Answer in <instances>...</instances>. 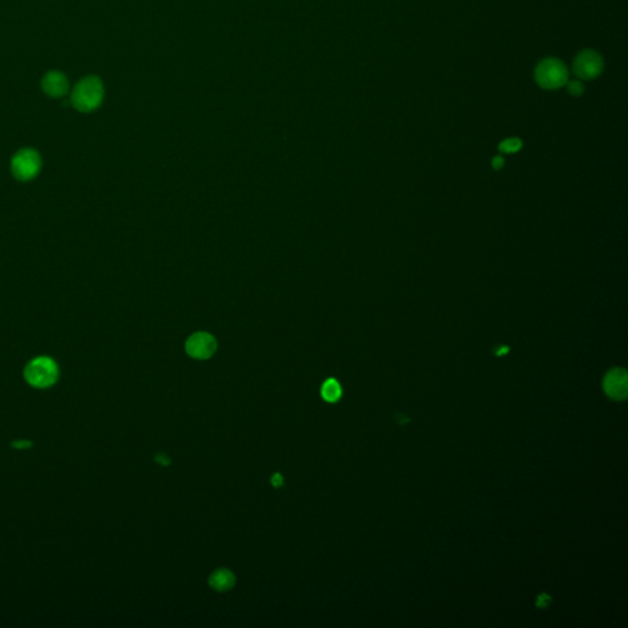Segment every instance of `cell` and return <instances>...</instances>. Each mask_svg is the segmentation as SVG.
<instances>
[{
    "instance_id": "obj_1",
    "label": "cell",
    "mask_w": 628,
    "mask_h": 628,
    "mask_svg": "<svg viewBox=\"0 0 628 628\" xmlns=\"http://www.w3.org/2000/svg\"><path fill=\"white\" fill-rule=\"evenodd\" d=\"M24 377L31 387L47 389L57 383L59 367L51 357H36L27 363L24 370Z\"/></svg>"
},
{
    "instance_id": "obj_2",
    "label": "cell",
    "mask_w": 628,
    "mask_h": 628,
    "mask_svg": "<svg viewBox=\"0 0 628 628\" xmlns=\"http://www.w3.org/2000/svg\"><path fill=\"white\" fill-rule=\"evenodd\" d=\"M104 99V86L94 76L85 78L76 84L72 94V104L80 112H91L101 105Z\"/></svg>"
},
{
    "instance_id": "obj_3",
    "label": "cell",
    "mask_w": 628,
    "mask_h": 628,
    "mask_svg": "<svg viewBox=\"0 0 628 628\" xmlns=\"http://www.w3.org/2000/svg\"><path fill=\"white\" fill-rule=\"evenodd\" d=\"M535 80L545 90L560 89L568 83V70L556 58L544 59L535 69Z\"/></svg>"
},
{
    "instance_id": "obj_4",
    "label": "cell",
    "mask_w": 628,
    "mask_h": 628,
    "mask_svg": "<svg viewBox=\"0 0 628 628\" xmlns=\"http://www.w3.org/2000/svg\"><path fill=\"white\" fill-rule=\"evenodd\" d=\"M41 170V156L33 149H22L11 160V172L17 181L28 182Z\"/></svg>"
},
{
    "instance_id": "obj_5",
    "label": "cell",
    "mask_w": 628,
    "mask_h": 628,
    "mask_svg": "<svg viewBox=\"0 0 628 628\" xmlns=\"http://www.w3.org/2000/svg\"><path fill=\"white\" fill-rule=\"evenodd\" d=\"M604 60L602 56L592 49L579 53L573 63V72L577 78L593 80L602 74Z\"/></svg>"
},
{
    "instance_id": "obj_6",
    "label": "cell",
    "mask_w": 628,
    "mask_h": 628,
    "mask_svg": "<svg viewBox=\"0 0 628 628\" xmlns=\"http://www.w3.org/2000/svg\"><path fill=\"white\" fill-rule=\"evenodd\" d=\"M216 349L217 342L209 333H195L185 344L187 354L197 360H208L214 355Z\"/></svg>"
},
{
    "instance_id": "obj_7",
    "label": "cell",
    "mask_w": 628,
    "mask_h": 628,
    "mask_svg": "<svg viewBox=\"0 0 628 628\" xmlns=\"http://www.w3.org/2000/svg\"><path fill=\"white\" fill-rule=\"evenodd\" d=\"M604 390L613 400H623L628 395L627 372L623 368H613L604 379Z\"/></svg>"
},
{
    "instance_id": "obj_8",
    "label": "cell",
    "mask_w": 628,
    "mask_h": 628,
    "mask_svg": "<svg viewBox=\"0 0 628 628\" xmlns=\"http://www.w3.org/2000/svg\"><path fill=\"white\" fill-rule=\"evenodd\" d=\"M42 88L51 97H63L68 92V80L59 72H51L43 78Z\"/></svg>"
},
{
    "instance_id": "obj_9",
    "label": "cell",
    "mask_w": 628,
    "mask_h": 628,
    "mask_svg": "<svg viewBox=\"0 0 628 628\" xmlns=\"http://www.w3.org/2000/svg\"><path fill=\"white\" fill-rule=\"evenodd\" d=\"M235 584V575L226 568L216 570L209 578V586L216 592H229Z\"/></svg>"
},
{
    "instance_id": "obj_10",
    "label": "cell",
    "mask_w": 628,
    "mask_h": 628,
    "mask_svg": "<svg viewBox=\"0 0 628 628\" xmlns=\"http://www.w3.org/2000/svg\"><path fill=\"white\" fill-rule=\"evenodd\" d=\"M342 395L340 383L336 378H329L322 387V397L328 403H336Z\"/></svg>"
},
{
    "instance_id": "obj_11",
    "label": "cell",
    "mask_w": 628,
    "mask_h": 628,
    "mask_svg": "<svg viewBox=\"0 0 628 628\" xmlns=\"http://www.w3.org/2000/svg\"><path fill=\"white\" fill-rule=\"evenodd\" d=\"M522 147H523V144H522L520 139H518V138H511V139H507V140L501 142L498 149L502 152H506V154H515V152H518L522 149Z\"/></svg>"
},
{
    "instance_id": "obj_12",
    "label": "cell",
    "mask_w": 628,
    "mask_h": 628,
    "mask_svg": "<svg viewBox=\"0 0 628 628\" xmlns=\"http://www.w3.org/2000/svg\"><path fill=\"white\" fill-rule=\"evenodd\" d=\"M567 84H568L567 85V90H568V92L572 96H581L584 92V86H583L579 80H573V81H570Z\"/></svg>"
},
{
    "instance_id": "obj_13",
    "label": "cell",
    "mask_w": 628,
    "mask_h": 628,
    "mask_svg": "<svg viewBox=\"0 0 628 628\" xmlns=\"http://www.w3.org/2000/svg\"><path fill=\"white\" fill-rule=\"evenodd\" d=\"M32 445H32L31 440H14V442L11 443V447H13V448L20 450L30 449Z\"/></svg>"
},
{
    "instance_id": "obj_14",
    "label": "cell",
    "mask_w": 628,
    "mask_h": 628,
    "mask_svg": "<svg viewBox=\"0 0 628 628\" xmlns=\"http://www.w3.org/2000/svg\"><path fill=\"white\" fill-rule=\"evenodd\" d=\"M272 484L275 487L283 486V475H280V474H275L274 477H272Z\"/></svg>"
},
{
    "instance_id": "obj_15",
    "label": "cell",
    "mask_w": 628,
    "mask_h": 628,
    "mask_svg": "<svg viewBox=\"0 0 628 628\" xmlns=\"http://www.w3.org/2000/svg\"><path fill=\"white\" fill-rule=\"evenodd\" d=\"M493 166L495 170H501V168L504 166V160H503V157H495L493 161Z\"/></svg>"
},
{
    "instance_id": "obj_16",
    "label": "cell",
    "mask_w": 628,
    "mask_h": 628,
    "mask_svg": "<svg viewBox=\"0 0 628 628\" xmlns=\"http://www.w3.org/2000/svg\"><path fill=\"white\" fill-rule=\"evenodd\" d=\"M156 461L158 464H163V465H167L170 464V459H168L167 456H165V454H158L156 456Z\"/></svg>"
}]
</instances>
